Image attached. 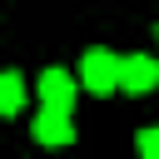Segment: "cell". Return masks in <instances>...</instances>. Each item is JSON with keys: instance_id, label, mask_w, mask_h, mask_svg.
<instances>
[{"instance_id": "1", "label": "cell", "mask_w": 159, "mask_h": 159, "mask_svg": "<svg viewBox=\"0 0 159 159\" xmlns=\"http://www.w3.org/2000/svg\"><path fill=\"white\" fill-rule=\"evenodd\" d=\"M119 75H124V60L109 55V50H89L80 60V84L89 94H114L119 89Z\"/></svg>"}, {"instance_id": "2", "label": "cell", "mask_w": 159, "mask_h": 159, "mask_svg": "<svg viewBox=\"0 0 159 159\" xmlns=\"http://www.w3.org/2000/svg\"><path fill=\"white\" fill-rule=\"evenodd\" d=\"M154 84H159V60H154V55H124L119 89H124V94H149Z\"/></svg>"}, {"instance_id": "3", "label": "cell", "mask_w": 159, "mask_h": 159, "mask_svg": "<svg viewBox=\"0 0 159 159\" xmlns=\"http://www.w3.org/2000/svg\"><path fill=\"white\" fill-rule=\"evenodd\" d=\"M75 89H80V80H70L65 70H45L40 75V109H70Z\"/></svg>"}, {"instance_id": "4", "label": "cell", "mask_w": 159, "mask_h": 159, "mask_svg": "<svg viewBox=\"0 0 159 159\" xmlns=\"http://www.w3.org/2000/svg\"><path fill=\"white\" fill-rule=\"evenodd\" d=\"M30 129H35V139H40V144H55V149L75 139V124H70V109H40V119H35Z\"/></svg>"}, {"instance_id": "5", "label": "cell", "mask_w": 159, "mask_h": 159, "mask_svg": "<svg viewBox=\"0 0 159 159\" xmlns=\"http://www.w3.org/2000/svg\"><path fill=\"white\" fill-rule=\"evenodd\" d=\"M20 104H25V80L10 70V75H0V109L5 114H20Z\"/></svg>"}, {"instance_id": "6", "label": "cell", "mask_w": 159, "mask_h": 159, "mask_svg": "<svg viewBox=\"0 0 159 159\" xmlns=\"http://www.w3.org/2000/svg\"><path fill=\"white\" fill-rule=\"evenodd\" d=\"M134 149H139V159H159V129H139Z\"/></svg>"}, {"instance_id": "7", "label": "cell", "mask_w": 159, "mask_h": 159, "mask_svg": "<svg viewBox=\"0 0 159 159\" xmlns=\"http://www.w3.org/2000/svg\"><path fill=\"white\" fill-rule=\"evenodd\" d=\"M154 40H159V25H154Z\"/></svg>"}]
</instances>
